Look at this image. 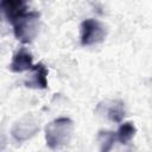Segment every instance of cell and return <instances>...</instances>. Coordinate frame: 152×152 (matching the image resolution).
<instances>
[{"mask_svg":"<svg viewBox=\"0 0 152 152\" xmlns=\"http://www.w3.org/2000/svg\"><path fill=\"white\" fill-rule=\"evenodd\" d=\"M74 124L69 118H57L45 127L46 145L51 150H58L65 146L72 135Z\"/></svg>","mask_w":152,"mask_h":152,"instance_id":"1","label":"cell"},{"mask_svg":"<svg viewBox=\"0 0 152 152\" xmlns=\"http://www.w3.org/2000/svg\"><path fill=\"white\" fill-rule=\"evenodd\" d=\"M11 24L13 26V33L18 40L24 44L31 43L38 33L39 13L36 11L26 12Z\"/></svg>","mask_w":152,"mask_h":152,"instance_id":"2","label":"cell"},{"mask_svg":"<svg viewBox=\"0 0 152 152\" xmlns=\"http://www.w3.org/2000/svg\"><path fill=\"white\" fill-rule=\"evenodd\" d=\"M106 37V30L103 25L96 19H86L81 24V44L83 46H90L101 43Z\"/></svg>","mask_w":152,"mask_h":152,"instance_id":"3","label":"cell"},{"mask_svg":"<svg viewBox=\"0 0 152 152\" xmlns=\"http://www.w3.org/2000/svg\"><path fill=\"white\" fill-rule=\"evenodd\" d=\"M33 57L32 55L21 48L19 51H17L11 61L10 64V70L12 72H24L26 70H32L33 68Z\"/></svg>","mask_w":152,"mask_h":152,"instance_id":"4","label":"cell"},{"mask_svg":"<svg viewBox=\"0 0 152 152\" xmlns=\"http://www.w3.org/2000/svg\"><path fill=\"white\" fill-rule=\"evenodd\" d=\"M48 69L43 63L34 64L28 80L25 81V86L34 89H46L48 88Z\"/></svg>","mask_w":152,"mask_h":152,"instance_id":"5","label":"cell"},{"mask_svg":"<svg viewBox=\"0 0 152 152\" xmlns=\"http://www.w3.org/2000/svg\"><path fill=\"white\" fill-rule=\"evenodd\" d=\"M1 10L5 18L12 23L20 15L27 12V4L23 0H2Z\"/></svg>","mask_w":152,"mask_h":152,"instance_id":"6","label":"cell"},{"mask_svg":"<svg viewBox=\"0 0 152 152\" xmlns=\"http://www.w3.org/2000/svg\"><path fill=\"white\" fill-rule=\"evenodd\" d=\"M135 126L133 122H124L120 125L118 132H116V139L119 140L120 144H127L128 141H131L133 139V137L135 135Z\"/></svg>","mask_w":152,"mask_h":152,"instance_id":"7","label":"cell"},{"mask_svg":"<svg viewBox=\"0 0 152 152\" xmlns=\"http://www.w3.org/2000/svg\"><path fill=\"white\" fill-rule=\"evenodd\" d=\"M115 139H116V133L110 131H101L99 133L100 152H110Z\"/></svg>","mask_w":152,"mask_h":152,"instance_id":"8","label":"cell"},{"mask_svg":"<svg viewBox=\"0 0 152 152\" xmlns=\"http://www.w3.org/2000/svg\"><path fill=\"white\" fill-rule=\"evenodd\" d=\"M108 118L114 122H121L125 116V108L122 102H114L107 110Z\"/></svg>","mask_w":152,"mask_h":152,"instance_id":"9","label":"cell"}]
</instances>
